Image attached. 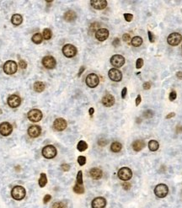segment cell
<instances>
[{
    "label": "cell",
    "instance_id": "47",
    "mask_svg": "<svg viewBox=\"0 0 182 208\" xmlns=\"http://www.w3.org/2000/svg\"><path fill=\"white\" fill-rule=\"evenodd\" d=\"M148 39H149V40H150V42H154V35H153V33L151 32V31H149L148 30Z\"/></svg>",
    "mask_w": 182,
    "mask_h": 208
},
{
    "label": "cell",
    "instance_id": "19",
    "mask_svg": "<svg viewBox=\"0 0 182 208\" xmlns=\"http://www.w3.org/2000/svg\"><path fill=\"white\" fill-rule=\"evenodd\" d=\"M41 133V128L39 126H36V125H34L30 127L28 129V134L30 137H33L35 138L37 137H39Z\"/></svg>",
    "mask_w": 182,
    "mask_h": 208
},
{
    "label": "cell",
    "instance_id": "7",
    "mask_svg": "<svg viewBox=\"0 0 182 208\" xmlns=\"http://www.w3.org/2000/svg\"><path fill=\"white\" fill-rule=\"evenodd\" d=\"M182 40L181 35L180 33H177V32H174V33H171L167 38V42H168L169 45L172 46V47H175V46H178L181 41Z\"/></svg>",
    "mask_w": 182,
    "mask_h": 208
},
{
    "label": "cell",
    "instance_id": "16",
    "mask_svg": "<svg viewBox=\"0 0 182 208\" xmlns=\"http://www.w3.org/2000/svg\"><path fill=\"white\" fill-rule=\"evenodd\" d=\"M109 30L106 28H101L95 31V38L100 41H104L109 37Z\"/></svg>",
    "mask_w": 182,
    "mask_h": 208
},
{
    "label": "cell",
    "instance_id": "53",
    "mask_svg": "<svg viewBox=\"0 0 182 208\" xmlns=\"http://www.w3.org/2000/svg\"><path fill=\"white\" fill-rule=\"evenodd\" d=\"M85 70V67H84V66H82V67H80V69H79V74H78V77H80L81 75H82V74L84 73V71Z\"/></svg>",
    "mask_w": 182,
    "mask_h": 208
},
{
    "label": "cell",
    "instance_id": "13",
    "mask_svg": "<svg viewBox=\"0 0 182 208\" xmlns=\"http://www.w3.org/2000/svg\"><path fill=\"white\" fill-rule=\"evenodd\" d=\"M7 102H8V105L11 108H17L20 105L21 99L17 94H12L8 98Z\"/></svg>",
    "mask_w": 182,
    "mask_h": 208
},
{
    "label": "cell",
    "instance_id": "35",
    "mask_svg": "<svg viewBox=\"0 0 182 208\" xmlns=\"http://www.w3.org/2000/svg\"><path fill=\"white\" fill-rule=\"evenodd\" d=\"M52 208H67V206L64 202H55L52 205Z\"/></svg>",
    "mask_w": 182,
    "mask_h": 208
},
{
    "label": "cell",
    "instance_id": "34",
    "mask_svg": "<svg viewBox=\"0 0 182 208\" xmlns=\"http://www.w3.org/2000/svg\"><path fill=\"white\" fill-rule=\"evenodd\" d=\"M142 116L145 119H150V118H152L154 116V111L151 110H145L142 113Z\"/></svg>",
    "mask_w": 182,
    "mask_h": 208
},
{
    "label": "cell",
    "instance_id": "8",
    "mask_svg": "<svg viewBox=\"0 0 182 208\" xmlns=\"http://www.w3.org/2000/svg\"><path fill=\"white\" fill-rule=\"evenodd\" d=\"M62 53L66 57H68V58L74 57L77 54V48L72 44H66L62 47Z\"/></svg>",
    "mask_w": 182,
    "mask_h": 208
},
{
    "label": "cell",
    "instance_id": "33",
    "mask_svg": "<svg viewBox=\"0 0 182 208\" xmlns=\"http://www.w3.org/2000/svg\"><path fill=\"white\" fill-rule=\"evenodd\" d=\"M77 148L79 152H84L88 148V144L84 141H79V142L77 145Z\"/></svg>",
    "mask_w": 182,
    "mask_h": 208
},
{
    "label": "cell",
    "instance_id": "27",
    "mask_svg": "<svg viewBox=\"0 0 182 208\" xmlns=\"http://www.w3.org/2000/svg\"><path fill=\"white\" fill-rule=\"evenodd\" d=\"M159 142L156 140H151L148 142V148L152 152L157 151L159 149Z\"/></svg>",
    "mask_w": 182,
    "mask_h": 208
},
{
    "label": "cell",
    "instance_id": "36",
    "mask_svg": "<svg viewBox=\"0 0 182 208\" xmlns=\"http://www.w3.org/2000/svg\"><path fill=\"white\" fill-rule=\"evenodd\" d=\"M77 184L79 185H83V172L79 170L77 175Z\"/></svg>",
    "mask_w": 182,
    "mask_h": 208
},
{
    "label": "cell",
    "instance_id": "37",
    "mask_svg": "<svg viewBox=\"0 0 182 208\" xmlns=\"http://www.w3.org/2000/svg\"><path fill=\"white\" fill-rule=\"evenodd\" d=\"M78 163L80 166H84L86 163V158L84 156H79L78 158Z\"/></svg>",
    "mask_w": 182,
    "mask_h": 208
},
{
    "label": "cell",
    "instance_id": "20",
    "mask_svg": "<svg viewBox=\"0 0 182 208\" xmlns=\"http://www.w3.org/2000/svg\"><path fill=\"white\" fill-rule=\"evenodd\" d=\"M101 101H102V104L106 107H111L115 104V98L113 97V95L107 94L102 98V100Z\"/></svg>",
    "mask_w": 182,
    "mask_h": 208
},
{
    "label": "cell",
    "instance_id": "9",
    "mask_svg": "<svg viewBox=\"0 0 182 208\" xmlns=\"http://www.w3.org/2000/svg\"><path fill=\"white\" fill-rule=\"evenodd\" d=\"M85 82H86V84L89 87L94 88L98 86V84L100 83V79L95 74H90L86 77Z\"/></svg>",
    "mask_w": 182,
    "mask_h": 208
},
{
    "label": "cell",
    "instance_id": "41",
    "mask_svg": "<svg viewBox=\"0 0 182 208\" xmlns=\"http://www.w3.org/2000/svg\"><path fill=\"white\" fill-rule=\"evenodd\" d=\"M142 65H143V60L142 58H138L137 60V62H136V67L137 69H139V68H141L142 67Z\"/></svg>",
    "mask_w": 182,
    "mask_h": 208
},
{
    "label": "cell",
    "instance_id": "31",
    "mask_svg": "<svg viewBox=\"0 0 182 208\" xmlns=\"http://www.w3.org/2000/svg\"><path fill=\"white\" fill-rule=\"evenodd\" d=\"M52 36V30L50 29H44L43 32H42V37L45 40H50Z\"/></svg>",
    "mask_w": 182,
    "mask_h": 208
},
{
    "label": "cell",
    "instance_id": "42",
    "mask_svg": "<svg viewBox=\"0 0 182 208\" xmlns=\"http://www.w3.org/2000/svg\"><path fill=\"white\" fill-rule=\"evenodd\" d=\"M61 168H62V171H64V172H67V171H68V170L70 169V165H69V164H67V163H63V164H62V165H61Z\"/></svg>",
    "mask_w": 182,
    "mask_h": 208
},
{
    "label": "cell",
    "instance_id": "32",
    "mask_svg": "<svg viewBox=\"0 0 182 208\" xmlns=\"http://www.w3.org/2000/svg\"><path fill=\"white\" fill-rule=\"evenodd\" d=\"M74 191L77 194H84V188L83 186V185H79V184H76L74 186Z\"/></svg>",
    "mask_w": 182,
    "mask_h": 208
},
{
    "label": "cell",
    "instance_id": "50",
    "mask_svg": "<svg viewBox=\"0 0 182 208\" xmlns=\"http://www.w3.org/2000/svg\"><path fill=\"white\" fill-rule=\"evenodd\" d=\"M127 88H124L121 91V98L122 99H125L126 96H127Z\"/></svg>",
    "mask_w": 182,
    "mask_h": 208
},
{
    "label": "cell",
    "instance_id": "4",
    "mask_svg": "<svg viewBox=\"0 0 182 208\" xmlns=\"http://www.w3.org/2000/svg\"><path fill=\"white\" fill-rule=\"evenodd\" d=\"M117 175L120 180H123V181H127L132 177V172L127 167H123L118 170Z\"/></svg>",
    "mask_w": 182,
    "mask_h": 208
},
{
    "label": "cell",
    "instance_id": "24",
    "mask_svg": "<svg viewBox=\"0 0 182 208\" xmlns=\"http://www.w3.org/2000/svg\"><path fill=\"white\" fill-rule=\"evenodd\" d=\"M22 21H23L22 16L20 14H18V13L13 14V16H12V18H11V22H12V24H13V25H15V26L20 25V24L22 23Z\"/></svg>",
    "mask_w": 182,
    "mask_h": 208
},
{
    "label": "cell",
    "instance_id": "39",
    "mask_svg": "<svg viewBox=\"0 0 182 208\" xmlns=\"http://www.w3.org/2000/svg\"><path fill=\"white\" fill-rule=\"evenodd\" d=\"M124 18H125L126 21L131 22L133 19V15L132 13H124Z\"/></svg>",
    "mask_w": 182,
    "mask_h": 208
},
{
    "label": "cell",
    "instance_id": "49",
    "mask_svg": "<svg viewBox=\"0 0 182 208\" xmlns=\"http://www.w3.org/2000/svg\"><path fill=\"white\" fill-rule=\"evenodd\" d=\"M142 87H143V88H144L145 90H148V89H149V88H151V83H150L149 82H146V83H143Z\"/></svg>",
    "mask_w": 182,
    "mask_h": 208
},
{
    "label": "cell",
    "instance_id": "43",
    "mask_svg": "<svg viewBox=\"0 0 182 208\" xmlns=\"http://www.w3.org/2000/svg\"><path fill=\"white\" fill-rule=\"evenodd\" d=\"M122 187H123V189L124 190H128L129 189L131 188V184L129 183V182H123L122 183Z\"/></svg>",
    "mask_w": 182,
    "mask_h": 208
},
{
    "label": "cell",
    "instance_id": "18",
    "mask_svg": "<svg viewBox=\"0 0 182 208\" xmlns=\"http://www.w3.org/2000/svg\"><path fill=\"white\" fill-rule=\"evenodd\" d=\"M90 4L95 9L101 10L104 9L107 6V1L106 0H92L90 1Z\"/></svg>",
    "mask_w": 182,
    "mask_h": 208
},
{
    "label": "cell",
    "instance_id": "51",
    "mask_svg": "<svg viewBox=\"0 0 182 208\" xmlns=\"http://www.w3.org/2000/svg\"><path fill=\"white\" fill-rule=\"evenodd\" d=\"M141 101H142L141 95H140V94H138V95H137V97L136 98V101H135V103H136V105H137V106H138V105H140Z\"/></svg>",
    "mask_w": 182,
    "mask_h": 208
},
{
    "label": "cell",
    "instance_id": "54",
    "mask_svg": "<svg viewBox=\"0 0 182 208\" xmlns=\"http://www.w3.org/2000/svg\"><path fill=\"white\" fill-rule=\"evenodd\" d=\"M175 115V114L174 113V112H171V113H169V114L166 115V119H170V118L174 117Z\"/></svg>",
    "mask_w": 182,
    "mask_h": 208
},
{
    "label": "cell",
    "instance_id": "22",
    "mask_svg": "<svg viewBox=\"0 0 182 208\" xmlns=\"http://www.w3.org/2000/svg\"><path fill=\"white\" fill-rule=\"evenodd\" d=\"M63 18L67 22H72V21H74V20H76L77 14L73 10H68V11H67L66 13H64Z\"/></svg>",
    "mask_w": 182,
    "mask_h": 208
},
{
    "label": "cell",
    "instance_id": "25",
    "mask_svg": "<svg viewBox=\"0 0 182 208\" xmlns=\"http://www.w3.org/2000/svg\"><path fill=\"white\" fill-rule=\"evenodd\" d=\"M45 88H46V86H45V84H44L42 82H35L33 85L34 90H35V92H37V93L43 92L44 89H45Z\"/></svg>",
    "mask_w": 182,
    "mask_h": 208
},
{
    "label": "cell",
    "instance_id": "28",
    "mask_svg": "<svg viewBox=\"0 0 182 208\" xmlns=\"http://www.w3.org/2000/svg\"><path fill=\"white\" fill-rule=\"evenodd\" d=\"M39 185H40V188H43L44 186H46V185L47 184V177L46 174L44 173H41L40 176V179H39Z\"/></svg>",
    "mask_w": 182,
    "mask_h": 208
},
{
    "label": "cell",
    "instance_id": "15",
    "mask_svg": "<svg viewBox=\"0 0 182 208\" xmlns=\"http://www.w3.org/2000/svg\"><path fill=\"white\" fill-rule=\"evenodd\" d=\"M67 127V121L63 118H57L53 122V128L57 132H62Z\"/></svg>",
    "mask_w": 182,
    "mask_h": 208
},
{
    "label": "cell",
    "instance_id": "29",
    "mask_svg": "<svg viewBox=\"0 0 182 208\" xmlns=\"http://www.w3.org/2000/svg\"><path fill=\"white\" fill-rule=\"evenodd\" d=\"M131 43H132V45L135 47H140L142 44V39L140 36H135V37H133V38L132 39Z\"/></svg>",
    "mask_w": 182,
    "mask_h": 208
},
{
    "label": "cell",
    "instance_id": "44",
    "mask_svg": "<svg viewBox=\"0 0 182 208\" xmlns=\"http://www.w3.org/2000/svg\"><path fill=\"white\" fill-rule=\"evenodd\" d=\"M176 97H177V94H176V92H175V91H172V92L169 94V100L171 101L175 100V99H176Z\"/></svg>",
    "mask_w": 182,
    "mask_h": 208
},
{
    "label": "cell",
    "instance_id": "40",
    "mask_svg": "<svg viewBox=\"0 0 182 208\" xmlns=\"http://www.w3.org/2000/svg\"><path fill=\"white\" fill-rule=\"evenodd\" d=\"M108 141L106 139H105V138H101V139L98 141V144H99V146H101V147H105Z\"/></svg>",
    "mask_w": 182,
    "mask_h": 208
},
{
    "label": "cell",
    "instance_id": "2",
    "mask_svg": "<svg viewBox=\"0 0 182 208\" xmlns=\"http://www.w3.org/2000/svg\"><path fill=\"white\" fill-rule=\"evenodd\" d=\"M4 72L8 75H12L14 74L18 70V65L14 61L9 60L7 61L4 64Z\"/></svg>",
    "mask_w": 182,
    "mask_h": 208
},
{
    "label": "cell",
    "instance_id": "6",
    "mask_svg": "<svg viewBox=\"0 0 182 208\" xmlns=\"http://www.w3.org/2000/svg\"><path fill=\"white\" fill-rule=\"evenodd\" d=\"M28 119L32 122H39L42 119V112L40 110L37 109H33L28 112Z\"/></svg>",
    "mask_w": 182,
    "mask_h": 208
},
{
    "label": "cell",
    "instance_id": "26",
    "mask_svg": "<svg viewBox=\"0 0 182 208\" xmlns=\"http://www.w3.org/2000/svg\"><path fill=\"white\" fill-rule=\"evenodd\" d=\"M121 148H122V145L118 141H114L110 145V150L113 153H119L121 150Z\"/></svg>",
    "mask_w": 182,
    "mask_h": 208
},
{
    "label": "cell",
    "instance_id": "17",
    "mask_svg": "<svg viewBox=\"0 0 182 208\" xmlns=\"http://www.w3.org/2000/svg\"><path fill=\"white\" fill-rule=\"evenodd\" d=\"M106 206V200L104 197H96L92 201V208H104Z\"/></svg>",
    "mask_w": 182,
    "mask_h": 208
},
{
    "label": "cell",
    "instance_id": "57",
    "mask_svg": "<svg viewBox=\"0 0 182 208\" xmlns=\"http://www.w3.org/2000/svg\"><path fill=\"white\" fill-rule=\"evenodd\" d=\"M94 112V108H90V109L89 110V114L90 115V116H92V115H93Z\"/></svg>",
    "mask_w": 182,
    "mask_h": 208
},
{
    "label": "cell",
    "instance_id": "45",
    "mask_svg": "<svg viewBox=\"0 0 182 208\" xmlns=\"http://www.w3.org/2000/svg\"><path fill=\"white\" fill-rule=\"evenodd\" d=\"M19 66H20L22 69H25V68H26L27 67V63L24 60H20V62H19Z\"/></svg>",
    "mask_w": 182,
    "mask_h": 208
},
{
    "label": "cell",
    "instance_id": "46",
    "mask_svg": "<svg viewBox=\"0 0 182 208\" xmlns=\"http://www.w3.org/2000/svg\"><path fill=\"white\" fill-rule=\"evenodd\" d=\"M51 199H52V195H46L45 196H44V198H43V202L46 204V203H47V202H49L50 201H51Z\"/></svg>",
    "mask_w": 182,
    "mask_h": 208
},
{
    "label": "cell",
    "instance_id": "3",
    "mask_svg": "<svg viewBox=\"0 0 182 208\" xmlns=\"http://www.w3.org/2000/svg\"><path fill=\"white\" fill-rule=\"evenodd\" d=\"M42 155L44 158H46L47 159H51L57 156V148H55L52 145H47L46 147H44L42 149Z\"/></svg>",
    "mask_w": 182,
    "mask_h": 208
},
{
    "label": "cell",
    "instance_id": "12",
    "mask_svg": "<svg viewBox=\"0 0 182 208\" xmlns=\"http://www.w3.org/2000/svg\"><path fill=\"white\" fill-rule=\"evenodd\" d=\"M108 76L110 79V80L114 81V82H120L122 79V74L120 70L116 69V68H111L109 70Z\"/></svg>",
    "mask_w": 182,
    "mask_h": 208
},
{
    "label": "cell",
    "instance_id": "10",
    "mask_svg": "<svg viewBox=\"0 0 182 208\" xmlns=\"http://www.w3.org/2000/svg\"><path fill=\"white\" fill-rule=\"evenodd\" d=\"M13 127L8 122H2L0 124V134L4 137H8L12 133Z\"/></svg>",
    "mask_w": 182,
    "mask_h": 208
},
{
    "label": "cell",
    "instance_id": "30",
    "mask_svg": "<svg viewBox=\"0 0 182 208\" xmlns=\"http://www.w3.org/2000/svg\"><path fill=\"white\" fill-rule=\"evenodd\" d=\"M32 41H33L35 44H40L43 40V37H42V35H40V33H35L32 36Z\"/></svg>",
    "mask_w": 182,
    "mask_h": 208
},
{
    "label": "cell",
    "instance_id": "56",
    "mask_svg": "<svg viewBox=\"0 0 182 208\" xmlns=\"http://www.w3.org/2000/svg\"><path fill=\"white\" fill-rule=\"evenodd\" d=\"M176 77L179 79H182V72H177L176 73Z\"/></svg>",
    "mask_w": 182,
    "mask_h": 208
},
{
    "label": "cell",
    "instance_id": "11",
    "mask_svg": "<svg viewBox=\"0 0 182 208\" xmlns=\"http://www.w3.org/2000/svg\"><path fill=\"white\" fill-rule=\"evenodd\" d=\"M42 65L44 67L47 68V69H52L54 67H56V64H57V62L55 60L53 57L52 56H47V57H44L42 58Z\"/></svg>",
    "mask_w": 182,
    "mask_h": 208
},
{
    "label": "cell",
    "instance_id": "21",
    "mask_svg": "<svg viewBox=\"0 0 182 208\" xmlns=\"http://www.w3.org/2000/svg\"><path fill=\"white\" fill-rule=\"evenodd\" d=\"M89 175L92 179L94 180H100L102 178L103 175V172L101 168H93L90 169L89 171Z\"/></svg>",
    "mask_w": 182,
    "mask_h": 208
},
{
    "label": "cell",
    "instance_id": "52",
    "mask_svg": "<svg viewBox=\"0 0 182 208\" xmlns=\"http://www.w3.org/2000/svg\"><path fill=\"white\" fill-rule=\"evenodd\" d=\"M112 45H113L114 47H118V46L120 45V39H119V38H115V39L113 40V42H112Z\"/></svg>",
    "mask_w": 182,
    "mask_h": 208
},
{
    "label": "cell",
    "instance_id": "38",
    "mask_svg": "<svg viewBox=\"0 0 182 208\" xmlns=\"http://www.w3.org/2000/svg\"><path fill=\"white\" fill-rule=\"evenodd\" d=\"M98 25H99L98 23H93V24L89 26V31H90V32H92V31L94 32L96 30H99V29H98V27H99Z\"/></svg>",
    "mask_w": 182,
    "mask_h": 208
},
{
    "label": "cell",
    "instance_id": "55",
    "mask_svg": "<svg viewBox=\"0 0 182 208\" xmlns=\"http://www.w3.org/2000/svg\"><path fill=\"white\" fill-rule=\"evenodd\" d=\"M182 132V126H178L176 127V133H181Z\"/></svg>",
    "mask_w": 182,
    "mask_h": 208
},
{
    "label": "cell",
    "instance_id": "23",
    "mask_svg": "<svg viewBox=\"0 0 182 208\" xmlns=\"http://www.w3.org/2000/svg\"><path fill=\"white\" fill-rule=\"evenodd\" d=\"M145 147V142L144 141L142 140H137L132 142V148L136 152H139L141 151L142 148Z\"/></svg>",
    "mask_w": 182,
    "mask_h": 208
},
{
    "label": "cell",
    "instance_id": "48",
    "mask_svg": "<svg viewBox=\"0 0 182 208\" xmlns=\"http://www.w3.org/2000/svg\"><path fill=\"white\" fill-rule=\"evenodd\" d=\"M122 40H124V41H129V40H131L130 35H129V34H124V35H122Z\"/></svg>",
    "mask_w": 182,
    "mask_h": 208
},
{
    "label": "cell",
    "instance_id": "5",
    "mask_svg": "<svg viewBox=\"0 0 182 208\" xmlns=\"http://www.w3.org/2000/svg\"><path fill=\"white\" fill-rule=\"evenodd\" d=\"M168 193L169 188L165 184H159L154 188V194L159 198H164Z\"/></svg>",
    "mask_w": 182,
    "mask_h": 208
},
{
    "label": "cell",
    "instance_id": "14",
    "mask_svg": "<svg viewBox=\"0 0 182 208\" xmlns=\"http://www.w3.org/2000/svg\"><path fill=\"white\" fill-rule=\"evenodd\" d=\"M110 63L115 67H121L125 63V58L121 55H114L110 58Z\"/></svg>",
    "mask_w": 182,
    "mask_h": 208
},
{
    "label": "cell",
    "instance_id": "1",
    "mask_svg": "<svg viewBox=\"0 0 182 208\" xmlns=\"http://www.w3.org/2000/svg\"><path fill=\"white\" fill-rule=\"evenodd\" d=\"M26 195L25 189L21 185H16L14 186L11 190V195L14 200L16 201H21L25 198Z\"/></svg>",
    "mask_w": 182,
    "mask_h": 208
}]
</instances>
